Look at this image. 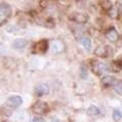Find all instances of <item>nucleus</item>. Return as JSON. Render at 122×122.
I'll use <instances>...</instances> for the list:
<instances>
[{
    "instance_id": "f257e3e1",
    "label": "nucleus",
    "mask_w": 122,
    "mask_h": 122,
    "mask_svg": "<svg viewBox=\"0 0 122 122\" xmlns=\"http://www.w3.org/2000/svg\"><path fill=\"white\" fill-rule=\"evenodd\" d=\"M12 8L7 3H1L0 4V25H5L8 18L11 16Z\"/></svg>"
},
{
    "instance_id": "f03ea898",
    "label": "nucleus",
    "mask_w": 122,
    "mask_h": 122,
    "mask_svg": "<svg viewBox=\"0 0 122 122\" xmlns=\"http://www.w3.org/2000/svg\"><path fill=\"white\" fill-rule=\"evenodd\" d=\"M49 44L47 40H41L34 45L33 47V52L35 54H44V53L48 50Z\"/></svg>"
},
{
    "instance_id": "7ed1b4c3",
    "label": "nucleus",
    "mask_w": 122,
    "mask_h": 122,
    "mask_svg": "<svg viewBox=\"0 0 122 122\" xmlns=\"http://www.w3.org/2000/svg\"><path fill=\"white\" fill-rule=\"evenodd\" d=\"M48 111H49V107L44 102H37L33 106V112L35 114H38V115H44Z\"/></svg>"
},
{
    "instance_id": "20e7f679",
    "label": "nucleus",
    "mask_w": 122,
    "mask_h": 122,
    "mask_svg": "<svg viewBox=\"0 0 122 122\" xmlns=\"http://www.w3.org/2000/svg\"><path fill=\"white\" fill-rule=\"evenodd\" d=\"M69 20L77 22V24H86V22L89 20V16L85 13H81V12H72L69 15Z\"/></svg>"
},
{
    "instance_id": "39448f33",
    "label": "nucleus",
    "mask_w": 122,
    "mask_h": 122,
    "mask_svg": "<svg viewBox=\"0 0 122 122\" xmlns=\"http://www.w3.org/2000/svg\"><path fill=\"white\" fill-rule=\"evenodd\" d=\"M110 51H111V49L108 46H99L95 49V55L97 57H100V58H106L109 56Z\"/></svg>"
},
{
    "instance_id": "423d86ee",
    "label": "nucleus",
    "mask_w": 122,
    "mask_h": 122,
    "mask_svg": "<svg viewBox=\"0 0 122 122\" xmlns=\"http://www.w3.org/2000/svg\"><path fill=\"white\" fill-rule=\"evenodd\" d=\"M21 104H22V99L20 96H11L6 101V106H8L9 108H17Z\"/></svg>"
},
{
    "instance_id": "0eeeda50",
    "label": "nucleus",
    "mask_w": 122,
    "mask_h": 122,
    "mask_svg": "<svg viewBox=\"0 0 122 122\" xmlns=\"http://www.w3.org/2000/svg\"><path fill=\"white\" fill-rule=\"evenodd\" d=\"M106 38L111 43H116L119 40V34H118L116 29L112 26V28H109V30L106 32Z\"/></svg>"
},
{
    "instance_id": "6e6552de",
    "label": "nucleus",
    "mask_w": 122,
    "mask_h": 122,
    "mask_svg": "<svg viewBox=\"0 0 122 122\" xmlns=\"http://www.w3.org/2000/svg\"><path fill=\"white\" fill-rule=\"evenodd\" d=\"M93 71L97 75H102V74H104V73H106V72L109 71V67L107 66L105 63L98 62L93 66Z\"/></svg>"
},
{
    "instance_id": "1a4fd4ad",
    "label": "nucleus",
    "mask_w": 122,
    "mask_h": 122,
    "mask_svg": "<svg viewBox=\"0 0 122 122\" xmlns=\"http://www.w3.org/2000/svg\"><path fill=\"white\" fill-rule=\"evenodd\" d=\"M65 50V45L61 40H54L52 43V51L55 53V54H59V53H62Z\"/></svg>"
},
{
    "instance_id": "9d476101",
    "label": "nucleus",
    "mask_w": 122,
    "mask_h": 122,
    "mask_svg": "<svg viewBox=\"0 0 122 122\" xmlns=\"http://www.w3.org/2000/svg\"><path fill=\"white\" fill-rule=\"evenodd\" d=\"M49 86L46 85V83H41V85L37 86L36 89H35V94L37 95V96H44V95H47L49 94Z\"/></svg>"
},
{
    "instance_id": "9b49d317",
    "label": "nucleus",
    "mask_w": 122,
    "mask_h": 122,
    "mask_svg": "<svg viewBox=\"0 0 122 122\" xmlns=\"http://www.w3.org/2000/svg\"><path fill=\"white\" fill-rule=\"evenodd\" d=\"M102 83L105 86H112L118 83V81L116 79V77H114L112 75H107L102 78Z\"/></svg>"
},
{
    "instance_id": "f8f14e48",
    "label": "nucleus",
    "mask_w": 122,
    "mask_h": 122,
    "mask_svg": "<svg viewBox=\"0 0 122 122\" xmlns=\"http://www.w3.org/2000/svg\"><path fill=\"white\" fill-rule=\"evenodd\" d=\"M26 45H28V41L25 39H22V38L15 39L12 42V48H14V49H22V48H25Z\"/></svg>"
},
{
    "instance_id": "ddd939ff",
    "label": "nucleus",
    "mask_w": 122,
    "mask_h": 122,
    "mask_svg": "<svg viewBox=\"0 0 122 122\" xmlns=\"http://www.w3.org/2000/svg\"><path fill=\"white\" fill-rule=\"evenodd\" d=\"M81 45L86 49V50H91V49H92V42H91L90 38L83 36L81 39Z\"/></svg>"
},
{
    "instance_id": "4468645a",
    "label": "nucleus",
    "mask_w": 122,
    "mask_h": 122,
    "mask_svg": "<svg viewBox=\"0 0 122 122\" xmlns=\"http://www.w3.org/2000/svg\"><path fill=\"white\" fill-rule=\"evenodd\" d=\"M86 113L89 114V115H92V116L98 115V114H100V109H99L98 107H96V106H90L89 108H87Z\"/></svg>"
},
{
    "instance_id": "2eb2a0df",
    "label": "nucleus",
    "mask_w": 122,
    "mask_h": 122,
    "mask_svg": "<svg viewBox=\"0 0 122 122\" xmlns=\"http://www.w3.org/2000/svg\"><path fill=\"white\" fill-rule=\"evenodd\" d=\"M101 7L104 10L108 11V10H110L113 7V4H112V2L110 1V0H105V1H103L101 3Z\"/></svg>"
},
{
    "instance_id": "dca6fc26",
    "label": "nucleus",
    "mask_w": 122,
    "mask_h": 122,
    "mask_svg": "<svg viewBox=\"0 0 122 122\" xmlns=\"http://www.w3.org/2000/svg\"><path fill=\"white\" fill-rule=\"evenodd\" d=\"M44 25L46 26V28H49V29H52L54 28L55 25V21L53 18H47V20H45V22H44Z\"/></svg>"
},
{
    "instance_id": "f3484780",
    "label": "nucleus",
    "mask_w": 122,
    "mask_h": 122,
    "mask_svg": "<svg viewBox=\"0 0 122 122\" xmlns=\"http://www.w3.org/2000/svg\"><path fill=\"white\" fill-rule=\"evenodd\" d=\"M113 71L114 72H118L121 70V62L120 61H114L113 62Z\"/></svg>"
},
{
    "instance_id": "a211bd4d",
    "label": "nucleus",
    "mask_w": 122,
    "mask_h": 122,
    "mask_svg": "<svg viewBox=\"0 0 122 122\" xmlns=\"http://www.w3.org/2000/svg\"><path fill=\"white\" fill-rule=\"evenodd\" d=\"M113 119L114 121H120L121 120V112L119 111V110H114V112H113Z\"/></svg>"
},
{
    "instance_id": "6ab92c4d",
    "label": "nucleus",
    "mask_w": 122,
    "mask_h": 122,
    "mask_svg": "<svg viewBox=\"0 0 122 122\" xmlns=\"http://www.w3.org/2000/svg\"><path fill=\"white\" fill-rule=\"evenodd\" d=\"M108 12H109V15L111 16L112 18H117L118 17V12H117V9L116 8H114V7H112L110 10H108Z\"/></svg>"
},
{
    "instance_id": "aec40b11",
    "label": "nucleus",
    "mask_w": 122,
    "mask_h": 122,
    "mask_svg": "<svg viewBox=\"0 0 122 122\" xmlns=\"http://www.w3.org/2000/svg\"><path fill=\"white\" fill-rule=\"evenodd\" d=\"M32 122H45V120L43 119V118H41V117H35Z\"/></svg>"
},
{
    "instance_id": "412c9836",
    "label": "nucleus",
    "mask_w": 122,
    "mask_h": 122,
    "mask_svg": "<svg viewBox=\"0 0 122 122\" xmlns=\"http://www.w3.org/2000/svg\"><path fill=\"white\" fill-rule=\"evenodd\" d=\"M116 93L121 96V93H122V92H121V81H119V86H116Z\"/></svg>"
},
{
    "instance_id": "4be33fe9",
    "label": "nucleus",
    "mask_w": 122,
    "mask_h": 122,
    "mask_svg": "<svg viewBox=\"0 0 122 122\" xmlns=\"http://www.w3.org/2000/svg\"><path fill=\"white\" fill-rule=\"evenodd\" d=\"M48 6V1L47 0H42L41 1V7H47Z\"/></svg>"
},
{
    "instance_id": "5701e85b",
    "label": "nucleus",
    "mask_w": 122,
    "mask_h": 122,
    "mask_svg": "<svg viewBox=\"0 0 122 122\" xmlns=\"http://www.w3.org/2000/svg\"><path fill=\"white\" fill-rule=\"evenodd\" d=\"M4 51H5V49H4V47H3V45L0 43V55L2 54V53H4Z\"/></svg>"
},
{
    "instance_id": "b1692460",
    "label": "nucleus",
    "mask_w": 122,
    "mask_h": 122,
    "mask_svg": "<svg viewBox=\"0 0 122 122\" xmlns=\"http://www.w3.org/2000/svg\"><path fill=\"white\" fill-rule=\"evenodd\" d=\"M54 122H57V121H54Z\"/></svg>"
}]
</instances>
